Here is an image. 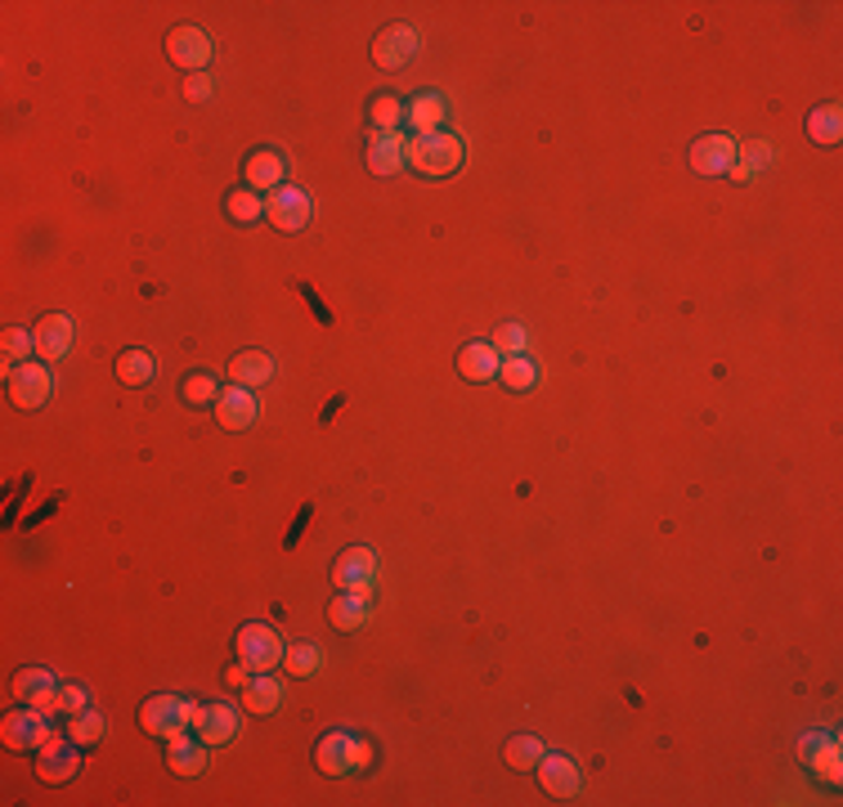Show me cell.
<instances>
[{
    "label": "cell",
    "mask_w": 843,
    "mask_h": 807,
    "mask_svg": "<svg viewBox=\"0 0 843 807\" xmlns=\"http://www.w3.org/2000/svg\"><path fill=\"white\" fill-rule=\"evenodd\" d=\"M153 373H158V364L149 351H121L117 355V381L121 386H149Z\"/></svg>",
    "instance_id": "27"
},
{
    "label": "cell",
    "mask_w": 843,
    "mask_h": 807,
    "mask_svg": "<svg viewBox=\"0 0 843 807\" xmlns=\"http://www.w3.org/2000/svg\"><path fill=\"white\" fill-rule=\"evenodd\" d=\"M50 735H54V727H50V709H32V704H23V709H14V713L0 718V740H6V750H14V754L41 750Z\"/></svg>",
    "instance_id": "3"
},
{
    "label": "cell",
    "mask_w": 843,
    "mask_h": 807,
    "mask_svg": "<svg viewBox=\"0 0 843 807\" xmlns=\"http://www.w3.org/2000/svg\"><path fill=\"white\" fill-rule=\"evenodd\" d=\"M216 409V422L225 427V431H247L252 422H256V413H260V399L252 395V386H230V390H221V399L211 404Z\"/></svg>",
    "instance_id": "14"
},
{
    "label": "cell",
    "mask_w": 843,
    "mask_h": 807,
    "mask_svg": "<svg viewBox=\"0 0 843 807\" xmlns=\"http://www.w3.org/2000/svg\"><path fill=\"white\" fill-rule=\"evenodd\" d=\"M417 45H422V36H417L408 23H395V28L377 32V41H373V63L386 67V73H395V67H404V63L417 54Z\"/></svg>",
    "instance_id": "15"
},
{
    "label": "cell",
    "mask_w": 843,
    "mask_h": 807,
    "mask_svg": "<svg viewBox=\"0 0 843 807\" xmlns=\"http://www.w3.org/2000/svg\"><path fill=\"white\" fill-rule=\"evenodd\" d=\"M54 395V377L45 364L28 359L19 368H10V399L19 404V409H41V404Z\"/></svg>",
    "instance_id": "12"
},
{
    "label": "cell",
    "mask_w": 843,
    "mask_h": 807,
    "mask_svg": "<svg viewBox=\"0 0 843 807\" xmlns=\"http://www.w3.org/2000/svg\"><path fill=\"white\" fill-rule=\"evenodd\" d=\"M243 180H247V189H284V180H288V162H284V153H274V149H260V153H252L247 158V166H243Z\"/></svg>",
    "instance_id": "21"
},
{
    "label": "cell",
    "mask_w": 843,
    "mask_h": 807,
    "mask_svg": "<svg viewBox=\"0 0 843 807\" xmlns=\"http://www.w3.org/2000/svg\"><path fill=\"white\" fill-rule=\"evenodd\" d=\"M234 650H238V659H243L252 672H269V668L284 664V655H288L284 637H278L274 628H265V624H247V628L234 637Z\"/></svg>",
    "instance_id": "5"
},
{
    "label": "cell",
    "mask_w": 843,
    "mask_h": 807,
    "mask_svg": "<svg viewBox=\"0 0 843 807\" xmlns=\"http://www.w3.org/2000/svg\"><path fill=\"white\" fill-rule=\"evenodd\" d=\"M82 772V754H77V740H63V735H50L45 745L36 750V776L45 785H63Z\"/></svg>",
    "instance_id": "7"
},
{
    "label": "cell",
    "mask_w": 843,
    "mask_h": 807,
    "mask_svg": "<svg viewBox=\"0 0 843 807\" xmlns=\"http://www.w3.org/2000/svg\"><path fill=\"white\" fill-rule=\"evenodd\" d=\"M284 664H288V672H297V678H310V672L323 668V650L306 642V646H292V650L284 655Z\"/></svg>",
    "instance_id": "35"
},
{
    "label": "cell",
    "mask_w": 843,
    "mask_h": 807,
    "mask_svg": "<svg viewBox=\"0 0 843 807\" xmlns=\"http://www.w3.org/2000/svg\"><path fill=\"white\" fill-rule=\"evenodd\" d=\"M167 54L175 67H184V73H202V67L211 63V54H216V45H211V36L202 28H171L167 36Z\"/></svg>",
    "instance_id": "11"
},
{
    "label": "cell",
    "mask_w": 843,
    "mask_h": 807,
    "mask_svg": "<svg viewBox=\"0 0 843 807\" xmlns=\"http://www.w3.org/2000/svg\"><path fill=\"white\" fill-rule=\"evenodd\" d=\"M225 682H230V687H247V682H252V668L238 659L234 668H225Z\"/></svg>",
    "instance_id": "40"
},
{
    "label": "cell",
    "mask_w": 843,
    "mask_h": 807,
    "mask_svg": "<svg viewBox=\"0 0 843 807\" xmlns=\"http://www.w3.org/2000/svg\"><path fill=\"white\" fill-rule=\"evenodd\" d=\"M489 346H494L499 355H525V346H530V332L521 327V323H503L499 332H494V342H489Z\"/></svg>",
    "instance_id": "36"
},
{
    "label": "cell",
    "mask_w": 843,
    "mask_h": 807,
    "mask_svg": "<svg viewBox=\"0 0 843 807\" xmlns=\"http://www.w3.org/2000/svg\"><path fill=\"white\" fill-rule=\"evenodd\" d=\"M184 95H189L193 104H202V99H211V77H202V73H193V77H189V86H184Z\"/></svg>",
    "instance_id": "39"
},
{
    "label": "cell",
    "mask_w": 843,
    "mask_h": 807,
    "mask_svg": "<svg viewBox=\"0 0 843 807\" xmlns=\"http://www.w3.org/2000/svg\"><path fill=\"white\" fill-rule=\"evenodd\" d=\"M408 166L417 175H453L467 158V144H462V134L453 130H436V134H413L408 140Z\"/></svg>",
    "instance_id": "1"
},
{
    "label": "cell",
    "mask_w": 843,
    "mask_h": 807,
    "mask_svg": "<svg viewBox=\"0 0 843 807\" xmlns=\"http://www.w3.org/2000/svg\"><path fill=\"white\" fill-rule=\"evenodd\" d=\"M499 381H503L508 390H534V381H538V364H534L530 355H512V359H503Z\"/></svg>",
    "instance_id": "32"
},
{
    "label": "cell",
    "mask_w": 843,
    "mask_h": 807,
    "mask_svg": "<svg viewBox=\"0 0 843 807\" xmlns=\"http://www.w3.org/2000/svg\"><path fill=\"white\" fill-rule=\"evenodd\" d=\"M799 754H803V763H808V772L812 776H821L825 785H839L843 781V754H839V735H825V731H808L803 740H799Z\"/></svg>",
    "instance_id": "9"
},
{
    "label": "cell",
    "mask_w": 843,
    "mask_h": 807,
    "mask_svg": "<svg viewBox=\"0 0 843 807\" xmlns=\"http://www.w3.org/2000/svg\"><path fill=\"white\" fill-rule=\"evenodd\" d=\"M499 368H503V355L489 342H471L458 351V377H467V381H494Z\"/></svg>",
    "instance_id": "23"
},
{
    "label": "cell",
    "mask_w": 843,
    "mask_h": 807,
    "mask_svg": "<svg viewBox=\"0 0 843 807\" xmlns=\"http://www.w3.org/2000/svg\"><path fill=\"white\" fill-rule=\"evenodd\" d=\"M0 355H6L10 368L28 364V355H36V332H28V327H6V336H0Z\"/></svg>",
    "instance_id": "31"
},
{
    "label": "cell",
    "mask_w": 843,
    "mask_h": 807,
    "mask_svg": "<svg viewBox=\"0 0 843 807\" xmlns=\"http://www.w3.org/2000/svg\"><path fill=\"white\" fill-rule=\"evenodd\" d=\"M310 193L306 189H292V184H284V189H274L269 197H265V220L274 225V229H284V234H297V229H306L310 225Z\"/></svg>",
    "instance_id": "6"
},
{
    "label": "cell",
    "mask_w": 843,
    "mask_h": 807,
    "mask_svg": "<svg viewBox=\"0 0 843 807\" xmlns=\"http://www.w3.org/2000/svg\"><path fill=\"white\" fill-rule=\"evenodd\" d=\"M534 772H538V785L547 798H575L579 794V767L566 754H543V763Z\"/></svg>",
    "instance_id": "19"
},
{
    "label": "cell",
    "mask_w": 843,
    "mask_h": 807,
    "mask_svg": "<svg viewBox=\"0 0 843 807\" xmlns=\"http://www.w3.org/2000/svg\"><path fill=\"white\" fill-rule=\"evenodd\" d=\"M839 134H843V112H839V104L812 108V117H808V140H812V144H839Z\"/></svg>",
    "instance_id": "28"
},
{
    "label": "cell",
    "mask_w": 843,
    "mask_h": 807,
    "mask_svg": "<svg viewBox=\"0 0 843 807\" xmlns=\"http://www.w3.org/2000/svg\"><path fill=\"white\" fill-rule=\"evenodd\" d=\"M14 696L32 709H50L54 713V700H58V682L50 668H19L14 672Z\"/></svg>",
    "instance_id": "20"
},
{
    "label": "cell",
    "mask_w": 843,
    "mask_h": 807,
    "mask_svg": "<svg viewBox=\"0 0 843 807\" xmlns=\"http://www.w3.org/2000/svg\"><path fill=\"white\" fill-rule=\"evenodd\" d=\"M369 763H373V745L350 731H328L314 745V767L323 776H350V772H364Z\"/></svg>",
    "instance_id": "2"
},
{
    "label": "cell",
    "mask_w": 843,
    "mask_h": 807,
    "mask_svg": "<svg viewBox=\"0 0 843 807\" xmlns=\"http://www.w3.org/2000/svg\"><path fill=\"white\" fill-rule=\"evenodd\" d=\"M369 117H373V130H395V126L404 121V104H399L395 95H377L373 108H369Z\"/></svg>",
    "instance_id": "37"
},
{
    "label": "cell",
    "mask_w": 843,
    "mask_h": 807,
    "mask_svg": "<svg viewBox=\"0 0 843 807\" xmlns=\"http://www.w3.org/2000/svg\"><path fill=\"white\" fill-rule=\"evenodd\" d=\"M86 704H90V691H86L82 682H67V687H58L54 713H63V718H77V713H86Z\"/></svg>",
    "instance_id": "38"
},
{
    "label": "cell",
    "mask_w": 843,
    "mask_h": 807,
    "mask_svg": "<svg viewBox=\"0 0 843 807\" xmlns=\"http://www.w3.org/2000/svg\"><path fill=\"white\" fill-rule=\"evenodd\" d=\"M230 377H234L238 386H265V381L274 377V359H269L265 351H243V355H234Z\"/></svg>",
    "instance_id": "26"
},
{
    "label": "cell",
    "mask_w": 843,
    "mask_h": 807,
    "mask_svg": "<svg viewBox=\"0 0 843 807\" xmlns=\"http://www.w3.org/2000/svg\"><path fill=\"white\" fill-rule=\"evenodd\" d=\"M243 727V709L234 700H211V704H198V718H193V735H202L206 745H225L234 740Z\"/></svg>",
    "instance_id": "8"
},
{
    "label": "cell",
    "mask_w": 843,
    "mask_h": 807,
    "mask_svg": "<svg viewBox=\"0 0 843 807\" xmlns=\"http://www.w3.org/2000/svg\"><path fill=\"white\" fill-rule=\"evenodd\" d=\"M369 171L373 175H395L399 166H408V140H404V134L399 130H373L369 134Z\"/></svg>",
    "instance_id": "17"
},
{
    "label": "cell",
    "mask_w": 843,
    "mask_h": 807,
    "mask_svg": "<svg viewBox=\"0 0 843 807\" xmlns=\"http://www.w3.org/2000/svg\"><path fill=\"white\" fill-rule=\"evenodd\" d=\"M284 704V682L269 678V672H252V682L243 687V709L256 713V718H269Z\"/></svg>",
    "instance_id": "24"
},
{
    "label": "cell",
    "mask_w": 843,
    "mask_h": 807,
    "mask_svg": "<svg viewBox=\"0 0 843 807\" xmlns=\"http://www.w3.org/2000/svg\"><path fill=\"white\" fill-rule=\"evenodd\" d=\"M736 158H740V144L732 134H700L691 144V171H700V175H723V171H732Z\"/></svg>",
    "instance_id": "13"
},
{
    "label": "cell",
    "mask_w": 843,
    "mask_h": 807,
    "mask_svg": "<svg viewBox=\"0 0 843 807\" xmlns=\"http://www.w3.org/2000/svg\"><path fill=\"white\" fill-rule=\"evenodd\" d=\"M193 718H198V704L184 700V696H153L145 709H139V727H145L149 735H158V740H171V735L189 731Z\"/></svg>",
    "instance_id": "4"
},
{
    "label": "cell",
    "mask_w": 843,
    "mask_h": 807,
    "mask_svg": "<svg viewBox=\"0 0 843 807\" xmlns=\"http://www.w3.org/2000/svg\"><path fill=\"white\" fill-rule=\"evenodd\" d=\"M225 212H230V220H238V225H256V220L265 216V197H260L256 189H234V193L225 197Z\"/></svg>",
    "instance_id": "30"
},
{
    "label": "cell",
    "mask_w": 843,
    "mask_h": 807,
    "mask_svg": "<svg viewBox=\"0 0 843 807\" xmlns=\"http://www.w3.org/2000/svg\"><path fill=\"white\" fill-rule=\"evenodd\" d=\"M543 754H547V745L538 735H512L508 740V767H516V772H534L543 763Z\"/></svg>",
    "instance_id": "29"
},
{
    "label": "cell",
    "mask_w": 843,
    "mask_h": 807,
    "mask_svg": "<svg viewBox=\"0 0 843 807\" xmlns=\"http://www.w3.org/2000/svg\"><path fill=\"white\" fill-rule=\"evenodd\" d=\"M211 745L202 735H189V731H180V735H171L167 740V767L175 772V776H202L206 772V763H211V754H206Z\"/></svg>",
    "instance_id": "16"
},
{
    "label": "cell",
    "mask_w": 843,
    "mask_h": 807,
    "mask_svg": "<svg viewBox=\"0 0 843 807\" xmlns=\"http://www.w3.org/2000/svg\"><path fill=\"white\" fill-rule=\"evenodd\" d=\"M32 332H36L41 364H58V359H67V351H73V319L67 314H45Z\"/></svg>",
    "instance_id": "18"
},
{
    "label": "cell",
    "mask_w": 843,
    "mask_h": 807,
    "mask_svg": "<svg viewBox=\"0 0 843 807\" xmlns=\"http://www.w3.org/2000/svg\"><path fill=\"white\" fill-rule=\"evenodd\" d=\"M445 117H449V104H445V95H436V90L417 95V99L404 108V121H408L417 134H436V130L445 126Z\"/></svg>",
    "instance_id": "25"
},
{
    "label": "cell",
    "mask_w": 843,
    "mask_h": 807,
    "mask_svg": "<svg viewBox=\"0 0 843 807\" xmlns=\"http://www.w3.org/2000/svg\"><path fill=\"white\" fill-rule=\"evenodd\" d=\"M180 395H184V404L202 409V404H216V399H221V386H216V377H211V373H189L184 386H180Z\"/></svg>",
    "instance_id": "34"
},
{
    "label": "cell",
    "mask_w": 843,
    "mask_h": 807,
    "mask_svg": "<svg viewBox=\"0 0 843 807\" xmlns=\"http://www.w3.org/2000/svg\"><path fill=\"white\" fill-rule=\"evenodd\" d=\"M332 583L341 592H373V583H377V552L373 548L341 552L337 566H332Z\"/></svg>",
    "instance_id": "10"
},
{
    "label": "cell",
    "mask_w": 843,
    "mask_h": 807,
    "mask_svg": "<svg viewBox=\"0 0 843 807\" xmlns=\"http://www.w3.org/2000/svg\"><path fill=\"white\" fill-rule=\"evenodd\" d=\"M104 731H108V722H104V713H95V709L67 718V740H77V745H99Z\"/></svg>",
    "instance_id": "33"
},
{
    "label": "cell",
    "mask_w": 843,
    "mask_h": 807,
    "mask_svg": "<svg viewBox=\"0 0 843 807\" xmlns=\"http://www.w3.org/2000/svg\"><path fill=\"white\" fill-rule=\"evenodd\" d=\"M369 615H373L369 592H337V601L328 605V620L337 633H360L369 624Z\"/></svg>",
    "instance_id": "22"
}]
</instances>
